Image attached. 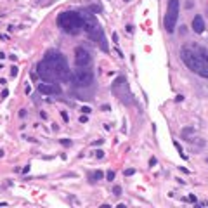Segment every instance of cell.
<instances>
[{
  "instance_id": "obj_7",
  "label": "cell",
  "mask_w": 208,
  "mask_h": 208,
  "mask_svg": "<svg viewBox=\"0 0 208 208\" xmlns=\"http://www.w3.org/2000/svg\"><path fill=\"white\" fill-rule=\"evenodd\" d=\"M90 61H92V56H90V52H88L87 49L78 47L75 50V64H76V66L85 68V66H88V64H90Z\"/></svg>"
},
{
  "instance_id": "obj_9",
  "label": "cell",
  "mask_w": 208,
  "mask_h": 208,
  "mask_svg": "<svg viewBox=\"0 0 208 208\" xmlns=\"http://www.w3.org/2000/svg\"><path fill=\"white\" fill-rule=\"evenodd\" d=\"M192 30H194L198 35H201V33L205 31V23H203V17L201 16H196L192 19Z\"/></svg>"
},
{
  "instance_id": "obj_21",
  "label": "cell",
  "mask_w": 208,
  "mask_h": 208,
  "mask_svg": "<svg viewBox=\"0 0 208 208\" xmlns=\"http://www.w3.org/2000/svg\"><path fill=\"white\" fill-rule=\"evenodd\" d=\"M149 165H151V167H153V165H156V160H154V158H151V160H149Z\"/></svg>"
},
{
  "instance_id": "obj_1",
  "label": "cell",
  "mask_w": 208,
  "mask_h": 208,
  "mask_svg": "<svg viewBox=\"0 0 208 208\" xmlns=\"http://www.w3.org/2000/svg\"><path fill=\"white\" fill-rule=\"evenodd\" d=\"M36 75L44 82L69 80V68L66 57L57 50H49L45 57L36 64Z\"/></svg>"
},
{
  "instance_id": "obj_13",
  "label": "cell",
  "mask_w": 208,
  "mask_h": 208,
  "mask_svg": "<svg viewBox=\"0 0 208 208\" xmlns=\"http://www.w3.org/2000/svg\"><path fill=\"white\" fill-rule=\"evenodd\" d=\"M106 179H108V180H113V179H115V172H113V170H109V172L106 173Z\"/></svg>"
},
{
  "instance_id": "obj_15",
  "label": "cell",
  "mask_w": 208,
  "mask_h": 208,
  "mask_svg": "<svg viewBox=\"0 0 208 208\" xmlns=\"http://www.w3.org/2000/svg\"><path fill=\"white\" fill-rule=\"evenodd\" d=\"M90 111H92V109L87 108V106H83V108H82V113H83V115H90Z\"/></svg>"
},
{
  "instance_id": "obj_6",
  "label": "cell",
  "mask_w": 208,
  "mask_h": 208,
  "mask_svg": "<svg viewBox=\"0 0 208 208\" xmlns=\"http://www.w3.org/2000/svg\"><path fill=\"white\" fill-rule=\"evenodd\" d=\"M69 82L75 87H88L94 82V73L88 69H76L73 75H69Z\"/></svg>"
},
{
  "instance_id": "obj_8",
  "label": "cell",
  "mask_w": 208,
  "mask_h": 208,
  "mask_svg": "<svg viewBox=\"0 0 208 208\" xmlns=\"http://www.w3.org/2000/svg\"><path fill=\"white\" fill-rule=\"evenodd\" d=\"M38 92L45 96H59L61 87L56 82H44V83H38Z\"/></svg>"
},
{
  "instance_id": "obj_11",
  "label": "cell",
  "mask_w": 208,
  "mask_h": 208,
  "mask_svg": "<svg viewBox=\"0 0 208 208\" xmlns=\"http://www.w3.org/2000/svg\"><path fill=\"white\" fill-rule=\"evenodd\" d=\"M104 177V173L101 172V170H96V172H90L88 173V182H97V180H101Z\"/></svg>"
},
{
  "instance_id": "obj_3",
  "label": "cell",
  "mask_w": 208,
  "mask_h": 208,
  "mask_svg": "<svg viewBox=\"0 0 208 208\" xmlns=\"http://www.w3.org/2000/svg\"><path fill=\"white\" fill-rule=\"evenodd\" d=\"M83 30L88 33V36L102 49L104 52H108L109 47H108V42H106V35H104V30L102 26L99 24V21L96 19L94 16H88L83 19Z\"/></svg>"
},
{
  "instance_id": "obj_2",
  "label": "cell",
  "mask_w": 208,
  "mask_h": 208,
  "mask_svg": "<svg viewBox=\"0 0 208 208\" xmlns=\"http://www.w3.org/2000/svg\"><path fill=\"white\" fill-rule=\"evenodd\" d=\"M57 26L68 35H78L83 30V17L80 12L66 11L57 16Z\"/></svg>"
},
{
  "instance_id": "obj_12",
  "label": "cell",
  "mask_w": 208,
  "mask_h": 208,
  "mask_svg": "<svg viewBox=\"0 0 208 208\" xmlns=\"http://www.w3.org/2000/svg\"><path fill=\"white\" fill-rule=\"evenodd\" d=\"M113 194H116V196H120V194H121V187H120V186H115V187H113Z\"/></svg>"
},
{
  "instance_id": "obj_14",
  "label": "cell",
  "mask_w": 208,
  "mask_h": 208,
  "mask_svg": "<svg viewBox=\"0 0 208 208\" xmlns=\"http://www.w3.org/2000/svg\"><path fill=\"white\" fill-rule=\"evenodd\" d=\"M61 144H63V146H71L73 142L69 139H61Z\"/></svg>"
},
{
  "instance_id": "obj_5",
  "label": "cell",
  "mask_w": 208,
  "mask_h": 208,
  "mask_svg": "<svg viewBox=\"0 0 208 208\" xmlns=\"http://www.w3.org/2000/svg\"><path fill=\"white\" fill-rule=\"evenodd\" d=\"M177 19H179V0H168V9H167L165 21H163L165 30H167L168 33H173Z\"/></svg>"
},
{
  "instance_id": "obj_10",
  "label": "cell",
  "mask_w": 208,
  "mask_h": 208,
  "mask_svg": "<svg viewBox=\"0 0 208 208\" xmlns=\"http://www.w3.org/2000/svg\"><path fill=\"white\" fill-rule=\"evenodd\" d=\"M196 54L200 56V59L203 61V64L206 66V69H208V49H205V47H196Z\"/></svg>"
},
{
  "instance_id": "obj_19",
  "label": "cell",
  "mask_w": 208,
  "mask_h": 208,
  "mask_svg": "<svg viewBox=\"0 0 208 208\" xmlns=\"http://www.w3.org/2000/svg\"><path fill=\"white\" fill-rule=\"evenodd\" d=\"M11 69H12V71H11V73H12V76H16V75H17V68H16V66H12Z\"/></svg>"
},
{
  "instance_id": "obj_22",
  "label": "cell",
  "mask_w": 208,
  "mask_h": 208,
  "mask_svg": "<svg viewBox=\"0 0 208 208\" xmlns=\"http://www.w3.org/2000/svg\"><path fill=\"white\" fill-rule=\"evenodd\" d=\"M123 2H128V0H123Z\"/></svg>"
},
{
  "instance_id": "obj_17",
  "label": "cell",
  "mask_w": 208,
  "mask_h": 208,
  "mask_svg": "<svg viewBox=\"0 0 208 208\" xmlns=\"http://www.w3.org/2000/svg\"><path fill=\"white\" fill-rule=\"evenodd\" d=\"M134 172H135V170H134V168H127V170H125L123 173H125V175H132Z\"/></svg>"
},
{
  "instance_id": "obj_20",
  "label": "cell",
  "mask_w": 208,
  "mask_h": 208,
  "mask_svg": "<svg viewBox=\"0 0 208 208\" xmlns=\"http://www.w3.org/2000/svg\"><path fill=\"white\" fill-rule=\"evenodd\" d=\"M80 121H82V123H87V121H88L87 115H83V116H82V118H80Z\"/></svg>"
},
{
  "instance_id": "obj_4",
  "label": "cell",
  "mask_w": 208,
  "mask_h": 208,
  "mask_svg": "<svg viewBox=\"0 0 208 208\" xmlns=\"http://www.w3.org/2000/svg\"><path fill=\"white\" fill-rule=\"evenodd\" d=\"M180 57H182V63H184L192 73H196V75L203 76V78H208V69H206V66L203 64V61L200 59V56H198L194 50H191V49H186V47H184L182 50H180Z\"/></svg>"
},
{
  "instance_id": "obj_18",
  "label": "cell",
  "mask_w": 208,
  "mask_h": 208,
  "mask_svg": "<svg viewBox=\"0 0 208 208\" xmlns=\"http://www.w3.org/2000/svg\"><path fill=\"white\" fill-rule=\"evenodd\" d=\"M61 116H63V120H64V121H68V120H69V118H68V113H66V111H61Z\"/></svg>"
},
{
  "instance_id": "obj_16",
  "label": "cell",
  "mask_w": 208,
  "mask_h": 208,
  "mask_svg": "<svg viewBox=\"0 0 208 208\" xmlns=\"http://www.w3.org/2000/svg\"><path fill=\"white\" fill-rule=\"evenodd\" d=\"M96 156H97V158H104V151H102V149H97Z\"/></svg>"
}]
</instances>
